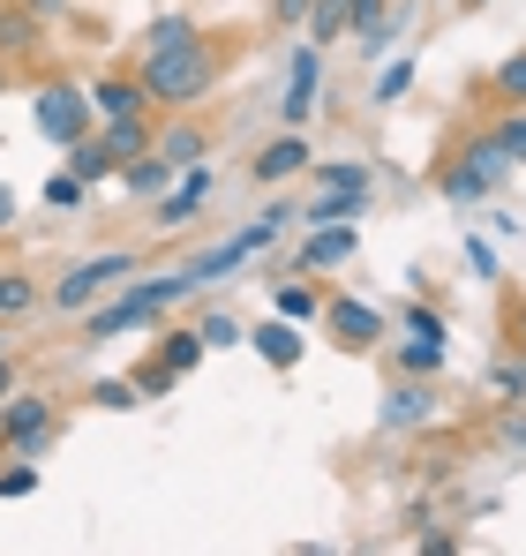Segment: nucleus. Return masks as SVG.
<instances>
[{
    "mask_svg": "<svg viewBox=\"0 0 526 556\" xmlns=\"http://www.w3.org/2000/svg\"><path fill=\"white\" fill-rule=\"evenodd\" d=\"M136 76H143V91L159 98V105L188 113V105H203L211 84H218V53H211V38H188V46H166V53H143Z\"/></svg>",
    "mask_w": 526,
    "mask_h": 556,
    "instance_id": "f257e3e1",
    "label": "nucleus"
},
{
    "mask_svg": "<svg viewBox=\"0 0 526 556\" xmlns=\"http://www.w3.org/2000/svg\"><path fill=\"white\" fill-rule=\"evenodd\" d=\"M196 293V278L188 271H166V278H136L121 301H98V308H84V339H121V331H151L174 301H188Z\"/></svg>",
    "mask_w": 526,
    "mask_h": 556,
    "instance_id": "f03ea898",
    "label": "nucleus"
},
{
    "mask_svg": "<svg viewBox=\"0 0 526 556\" xmlns=\"http://www.w3.org/2000/svg\"><path fill=\"white\" fill-rule=\"evenodd\" d=\"M512 174V159H504V143H497V128H481V136H466L459 143V159L437 174L443 203H481V195H497Z\"/></svg>",
    "mask_w": 526,
    "mask_h": 556,
    "instance_id": "7ed1b4c3",
    "label": "nucleus"
},
{
    "mask_svg": "<svg viewBox=\"0 0 526 556\" xmlns=\"http://www.w3.org/2000/svg\"><path fill=\"white\" fill-rule=\"evenodd\" d=\"M286 226H293V203H271V211H263L256 226H241L234 241H218V249H203V256H188L180 271L196 278V286H218V278H234V271H241L249 256H263V249H278V233H286Z\"/></svg>",
    "mask_w": 526,
    "mask_h": 556,
    "instance_id": "20e7f679",
    "label": "nucleus"
},
{
    "mask_svg": "<svg viewBox=\"0 0 526 556\" xmlns=\"http://www.w3.org/2000/svg\"><path fill=\"white\" fill-rule=\"evenodd\" d=\"M30 121H38V136H46L53 151H68L76 136H90L98 105H90V91H84V84L53 76V84H38V98H30Z\"/></svg>",
    "mask_w": 526,
    "mask_h": 556,
    "instance_id": "39448f33",
    "label": "nucleus"
},
{
    "mask_svg": "<svg viewBox=\"0 0 526 556\" xmlns=\"http://www.w3.org/2000/svg\"><path fill=\"white\" fill-rule=\"evenodd\" d=\"M121 278H136V256H128V249H105V256L68 264V271L53 278V293H46V301H53L61 316H84V308H98V293H105V286H121Z\"/></svg>",
    "mask_w": 526,
    "mask_h": 556,
    "instance_id": "423d86ee",
    "label": "nucleus"
},
{
    "mask_svg": "<svg viewBox=\"0 0 526 556\" xmlns=\"http://www.w3.org/2000/svg\"><path fill=\"white\" fill-rule=\"evenodd\" d=\"M0 444L23 452V459H38L53 444V399L46 391H8L0 399Z\"/></svg>",
    "mask_w": 526,
    "mask_h": 556,
    "instance_id": "0eeeda50",
    "label": "nucleus"
},
{
    "mask_svg": "<svg viewBox=\"0 0 526 556\" xmlns=\"http://www.w3.org/2000/svg\"><path fill=\"white\" fill-rule=\"evenodd\" d=\"M376 421H384V437H414V429H429V421H437V391H429V376H399V383H384Z\"/></svg>",
    "mask_w": 526,
    "mask_h": 556,
    "instance_id": "6e6552de",
    "label": "nucleus"
},
{
    "mask_svg": "<svg viewBox=\"0 0 526 556\" xmlns=\"http://www.w3.org/2000/svg\"><path fill=\"white\" fill-rule=\"evenodd\" d=\"M316 91H324V46H293V68H286V98H278V121L286 128H301L309 113H316Z\"/></svg>",
    "mask_w": 526,
    "mask_h": 556,
    "instance_id": "1a4fd4ad",
    "label": "nucleus"
},
{
    "mask_svg": "<svg viewBox=\"0 0 526 556\" xmlns=\"http://www.w3.org/2000/svg\"><path fill=\"white\" fill-rule=\"evenodd\" d=\"M324 331H331L339 346H384V308H368V301H353V293H331V301H324Z\"/></svg>",
    "mask_w": 526,
    "mask_h": 556,
    "instance_id": "9d476101",
    "label": "nucleus"
},
{
    "mask_svg": "<svg viewBox=\"0 0 526 556\" xmlns=\"http://www.w3.org/2000/svg\"><path fill=\"white\" fill-rule=\"evenodd\" d=\"M301 166H316V151H309V136H301V128H286V136H271V143L256 151V166H249V174L278 188V181H293Z\"/></svg>",
    "mask_w": 526,
    "mask_h": 556,
    "instance_id": "9b49d317",
    "label": "nucleus"
},
{
    "mask_svg": "<svg viewBox=\"0 0 526 556\" xmlns=\"http://www.w3.org/2000/svg\"><path fill=\"white\" fill-rule=\"evenodd\" d=\"M211 188H218V174H211V166H180L174 188L159 195V226H180V218H196V211L211 203Z\"/></svg>",
    "mask_w": 526,
    "mask_h": 556,
    "instance_id": "f8f14e48",
    "label": "nucleus"
},
{
    "mask_svg": "<svg viewBox=\"0 0 526 556\" xmlns=\"http://www.w3.org/2000/svg\"><path fill=\"white\" fill-rule=\"evenodd\" d=\"M98 143L113 151V166H128V159H143V151L159 143V121H151V113H121V121H98Z\"/></svg>",
    "mask_w": 526,
    "mask_h": 556,
    "instance_id": "ddd939ff",
    "label": "nucleus"
},
{
    "mask_svg": "<svg viewBox=\"0 0 526 556\" xmlns=\"http://www.w3.org/2000/svg\"><path fill=\"white\" fill-rule=\"evenodd\" d=\"M90 105H98V121H121V113H159V98L143 91V76H98V84H90Z\"/></svg>",
    "mask_w": 526,
    "mask_h": 556,
    "instance_id": "4468645a",
    "label": "nucleus"
},
{
    "mask_svg": "<svg viewBox=\"0 0 526 556\" xmlns=\"http://www.w3.org/2000/svg\"><path fill=\"white\" fill-rule=\"evenodd\" d=\"M249 346H256V354H263V362H271L278 376H293V369H301V354H309V339H301V331H293L286 316L256 324V331H249Z\"/></svg>",
    "mask_w": 526,
    "mask_h": 556,
    "instance_id": "2eb2a0df",
    "label": "nucleus"
},
{
    "mask_svg": "<svg viewBox=\"0 0 526 556\" xmlns=\"http://www.w3.org/2000/svg\"><path fill=\"white\" fill-rule=\"evenodd\" d=\"M353 249H361V233H353L347 218H339V226H316V233L301 241V271H339Z\"/></svg>",
    "mask_w": 526,
    "mask_h": 556,
    "instance_id": "dca6fc26",
    "label": "nucleus"
},
{
    "mask_svg": "<svg viewBox=\"0 0 526 556\" xmlns=\"http://www.w3.org/2000/svg\"><path fill=\"white\" fill-rule=\"evenodd\" d=\"M391 369H399V376H429V383H437V376L451 369V339H414V331H406V339L391 346Z\"/></svg>",
    "mask_w": 526,
    "mask_h": 556,
    "instance_id": "f3484780",
    "label": "nucleus"
},
{
    "mask_svg": "<svg viewBox=\"0 0 526 556\" xmlns=\"http://www.w3.org/2000/svg\"><path fill=\"white\" fill-rule=\"evenodd\" d=\"M174 174H180V166H166V159H159V151H143V159H128V166H121V174H113V181L128 188V195H143V203H159V195H166V188H174Z\"/></svg>",
    "mask_w": 526,
    "mask_h": 556,
    "instance_id": "a211bd4d",
    "label": "nucleus"
},
{
    "mask_svg": "<svg viewBox=\"0 0 526 556\" xmlns=\"http://www.w3.org/2000/svg\"><path fill=\"white\" fill-rule=\"evenodd\" d=\"M166 166H203L211 159V136L196 128V121H174V128H159V143H151Z\"/></svg>",
    "mask_w": 526,
    "mask_h": 556,
    "instance_id": "6ab92c4d",
    "label": "nucleus"
},
{
    "mask_svg": "<svg viewBox=\"0 0 526 556\" xmlns=\"http://www.w3.org/2000/svg\"><path fill=\"white\" fill-rule=\"evenodd\" d=\"M68 174H84L90 188H98V181H113V174H121V166H113V151H105V143H98V128H90V136H76V143H68Z\"/></svg>",
    "mask_w": 526,
    "mask_h": 556,
    "instance_id": "aec40b11",
    "label": "nucleus"
},
{
    "mask_svg": "<svg viewBox=\"0 0 526 556\" xmlns=\"http://www.w3.org/2000/svg\"><path fill=\"white\" fill-rule=\"evenodd\" d=\"M301 30H309V46H339V38L353 30V8H347V0H316Z\"/></svg>",
    "mask_w": 526,
    "mask_h": 556,
    "instance_id": "412c9836",
    "label": "nucleus"
},
{
    "mask_svg": "<svg viewBox=\"0 0 526 556\" xmlns=\"http://www.w3.org/2000/svg\"><path fill=\"white\" fill-rule=\"evenodd\" d=\"M489 391H497L504 406H519V399H526V354H519V346H504V354L489 362Z\"/></svg>",
    "mask_w": 526,
    "mask_h": 556,
    "instance_id": "4be33fe9",
    "label": "nucleus"
},
{
    "mask_svg": "<svg viewBox=\"0 0 526 556\" xmlns=\"http://www.w3.org/2000/svg\"><path fill=\"white\" fill-rule=\"evenodd\" d=\"M361 203H368L361 188H316V203H309L301 218H309V226H339V218H353Z\"/></svg>",
    "mask_w": 526,
    "mask_h": 556,
    "instance_id": "5701e85b",
    "label": "nucleus"
},
{
    "mask_svg": "<svg viewBox=\"0 0 526 556\" xmlns=\"http://www.w3.org/2000/svg\"><path fill=\"white\" fill-rule=\"evenodd\" d=\"M30 46H38V15L30 8H0V61L30 53Z\"/></svg>",
    "mask_w": 526,
    "mask_h": 556,
    "instance_id": "b1692460",
    "label": "nucleus"
},
{
    "mask_svg": "<svg viewBox=\"0 0 526 556\" xmlns=\"http://www.w3.org/2000/svg\"><path fill=\"white\" fill-rule=\"evenodd\" d=\"M203 354H211V346H203V331H196V324H188V331H166V339H159V362H166L174 376H188L196 362H203Z\"/></svg>",
    "mask_w": 526,
    "mask_h": 556,
    "instance_id": "393cba45",
    "label": "nucleus"
},
{
    "mask_svg": "<svg viewBox=\"0 0 526 556\" xmlns=\"http://www.w3.org/2000/svg\"><path fill=\"white\" fill-rule=\"evenodd\" d=\"M38 301H46V293H38L30 271H0V324H8V316H30Z\"/></svg>",
    "mask_w": 526,
    "mask_h": 556,
    "instance_id": "a878e982",
    "label": "nucleus"
},
{
    "mask_svg": "<svg viewBox=\"0 0 526 556\" xmlns=\"http://www.w3.org/2000/svg\"><path fill=\"white\" fill-rule=\"evenodd\" d=\"M188 38H203L196 15H159V23L143 30V53H166V46H188Z\"/></svg>",
    "mask_w": 526,
    "mask_h": 556,
    "instance_id": "bb28decb",
    "label": "nucleus"
},
{
    "mask_svg": "<svg viewBox=\"0 0 526 556\" xmlns=\"http://www.w3.org/2000/svg\"><path fill=\"white\" fill-rule=\"evenodd\" d=\"M90 406L128 414V406H143V391H136V376H98V383H90Z\"/></svg>",
    "mask_w": 526,
    "mask_h": 556,
    "instance_id": "cd10ccee",
    "label": "nucleus"
},
{
    "mask_svg": "<svg viewBox=\"0 0 526 556\" xmlns=\"http://www.w3.org/2000/svg\"><path fill=\"white\" fill-rule=\"evenodd\" d=\"M278 316H286V324H316V316H324V293H316V286H278Z\"/></svg>",
    "mask_w": 526,
    "mask_h": 556,
    "instance_id": "c85d7f7f",
    "label": "nucleus"
},
{
    "mask_svg": "<svg viewBox=\"0 0 526 556\" xmlns=\"http://www.w3.org/2000/svg\"><path fill=\"white\" fill-rule=\"evenodd\" d=\"M316 181H324V188H361V195H368L376 174H368L361 159H316Z\"/></svg>",
    "mask_w": 526,
    "mask_h": 556,
    "instance_id": "c756f323",
    "label": "nucleus"
},
{
    "mask_svg": "<svg viewBox=\"0 0 526 556\" xmlns=\"http://www.w3.org/2000/svg\"><path fill=\"white\" fill-rule=\"evenodd\" d=\"M489 84H497V98H504V105H526V53H504Z\"/></svg>",
    "mask_w": 526,
    "mask_h": 556,
    "instance_id": "7c9ffc66",
    "label": "nucleus"
},
{
    "mask_svg": "<svg viewBox=\"0 0 526 556\" xmlns=\"http://www.w3.org/2000/svg\"><path fill=\"white\" fill-rule=\"evenodd\" d=\"M406 91H414V61H384L376 68V105H399Z\"/></svg>",
    "mask_w": 526,
    "mask_h": 556,
    "instance_id": "2f4dec72",
    "label": "nucleus"
},
{
    "mask_svg": "<svg viewBox=\"0 0 526 556\" xmlns=\"http://www.w3.org/2000/svg\"><path fill=\"white\" fill-rule=\"evenodd\" d=\"M497 143H504V159H512V166H526V105H512V113L497 121Z\"/></svg>",
    "mask_w": 526,
    "mask_h": 556,
    "instance_id": "473e14b6",
    "label": "nucleus"
},
{
    "mask_svg": "<svg viewBox=\"0 0 526 556\" xmlns=\"http://www.w3.org/2000/svg\"><path fill=\"white\" fill-rule=\"evenodd\" d=\"M84 195H90L84 174H53V181H46V203H53V211H76Z\"/></svg>",
    "mask_w": 526,
    "mask_h": 556,
    "instance_id": "72a5a7b5",
    "label": "nucleus"
},
{
    "mask_svg": "<svg viewBox=\"0 0 526 556\" xmlns=\"http://www.w3.org/2000/svg\"><path fill=\"white\" fill-rule=\"evenodd\" d=\"M399 324H406L414 339H451V324H443V316H437V308H429V301H414V308H406Z\"/></svg>",
    "mask_w": 526,
    "mask_h": 556,
    "instance_id": "f704fd0d",
    "label": "nucleus"
},
{
    "mask_svg": "<svg viewBox=\"0 0 526 556\" xmlns=\"http://www.w3.org/2000/svg\"><path fill=\"white\" fill-rule=\"evenodd\" d=\"M30 489H38V466L15 452V466H0V496H30Z\"/></svg>",
    "mask_w": 526,
    "mask_h": 556,
    "instance_id": "c9c22d12",
    "label": "nucleus"
},
{
    "mask_svg": "<svg viewBox=\"0 0 526 556\" xmlns=\"http://www.w3.org/2000/svg\"><path fill=\"white\" fill-rule=\"evenodd\" d=\"M174 383H180V376L166 369V362H143V369H136V391H143V399H166Z\"/></svg>",
    "mask_w": 526,
    "mask_h": 556,
    "instance_id": "e433bc0d",
    "label": "nucleus"
},
{
    "mask_svg": "<svg viewBox=\"0 0 526 556\" xmlns=\"http://www.w3.org/2000/svg\"><path fill=\"white\" fill-rule=\"evenodd\" d=\"M196 331H203V346H234V339H241V324H234L226 308H211V316H203Z\"/></svg>",
    "mask_w": 526,
    "mask_h": 556,
    "instance_id": "4c0bfd02",
    "label": "nucleus"
},
{
    "mask_svg": "<svg viewBox=\"0 0 526 556\" xmlns=\"http://www.w3.org/2000/svg\"><path fill=\"white\" fill-rule=\"evenodd\" d=\"M309 8H316V0H271V23H278V30H301Z\"/></svg>",
    "mask_w": 526,
    "mask_h": 556,
    "instance_id": "58836bf2",
    "label": "nucleus"
},
{
    "mask_svg": "<svg viewBox=\"0 0 526 556\" xmlns=\"http://www.w3.org/2000/svg\"><path fill=\"white\" fill-rule=\"evenodd\" d=\"M353 8V38H368V30H376V23H384V15H391V8H384V0H347Z\"/></svg>",
    "mask_w": 526,
    "mask_h": 556,
    "instance_id": "ea45409f",
    "label": "nucleus"
},
{
    "mask_svg": "<svg viewBox=\"0 0 526 556\" xmlns=\"http://www.w3.org/2000/svg\"><path fill=\"white\" fill-rule=\"evenodd\" d=\"M504 452H526V399L504 406Z\"/></svg>",
    "mask_w": 526,
    "mask_h": 556,
    "instance_id": "a19ab883",
    "label": "nucleus"
},
{
    "mask_svg": "<svg viewBox=\"0 0 526 556\" xmlns=\"http://www.w3.org/2000/svg\"><path fill=\"white\" fill-rule=\"evenodd\" d=\"M466 264H474L481 278H497V256H489V241H466Z\"/></svg>",
    "mask_w": 526,
    "mask_h": 556,
    "instance_id": "79ce46f5",
    "label": "nucleus"
},
{
    "mask_svg": "<svg viewBox=\"0 0 526 556\" xmlns=\"http://www.w3.org/2000/svg\"><path fill=\"white\" fill-rule=\"evenodd\" d=\"M15 8H30L38 23H53V15H68V0H15Z\"/></svg>",
    "mask_w": 526,
    "mask_h": 556,
    "instance_id": "37998d69",
    "label": "nucleus"
},
{
    "mask_svg": "<svg viewBox=\"0 0 526 556\" xmlns=\"http://www.w3.org/2000/svg\"><path fill=\"white\" fill-rule=\"evenodd\" d=\"M8 391H23V383H15V354H0V399H8Z\"/></svg>",
    "mask_w": 526,
    "mask_h": 556,
    "instance_id": "c03bdc74",
    "label": "nucleus"
},
{
    "mask_svg": "<svg viewBox=\"0 0 526 556\" xmlns=\"http://www.w3.org/2000/svg\"><path fill=\"white\" fill-rule=\"evenodd\" d=\"M15 226V188H0V233Z\"/></svg>",
    "mask_w": 526,
    "mask_h": 556,
    "instance_id": "a18cd8bd",
    "label": "nucleus"
},
{
    "mask_svg": "<svg viewBox=\"0 0 526 556\" xmlns=\"http://www.w3.org/2000/svg\"><path fill=\"white\" fill-rule=\"evenodd\" d=\"M512 346H519V354H526V301H519V308H512Z\"/></svg>",
    "mask_w": 526,
    "mask_h": 556,
    "instance_id": "49530a36",
    "label": "nucleus"
},
{
    "mask_svg": "<svg viewBox=\"0 0 526 556\" xmlns=\"http://www.w3.org/2000/svg\"><path fill=\"white\" fill-rule=\"evenodd\" d=\"M0 354H15V346H8V331H0Z\"/></svg>",
    "mask_w": 526,
    "mask_h": 556,
    "instance_id": "de8ad7c7",
    "label": "nucleus"
},
{
    "mask_svg": "<svg viewBox=\"0 0 526 556\" xmlns=\"http://www.w3.org/2000/svg\"><path fill=\"white\" fill-rule=\"evenodd\" d=\"M0 91H8V61H0Z\"/></svg>",
    "mask_w": 526,
    "mask_h": 556,
    "instance_id": "09e8293b",
    "label": "nucleus"
},
{
    "mask_svg": "<svg viewBox=\"0 0 526 556\" xmlns=\"http://www.w3.org/2000/svg\"><path fill=\"white\" fill-rule=\"evenodd\" d=\"M466 8H489V0H466Z\"/></svg>",
    "mask_w": 526,
    "mask_h": 556,
    "instance_id": "8fccbe9b",
    "label": "nucleus"
}]
</instances>
